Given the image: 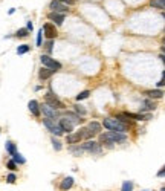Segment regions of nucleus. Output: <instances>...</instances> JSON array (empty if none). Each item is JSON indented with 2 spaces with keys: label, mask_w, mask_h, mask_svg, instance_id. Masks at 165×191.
<instances>
[{
  "label": "nucleus",
  "mask_w": 165,
  "mask_h": 191,
  "mask_svg": "<svg viewBox=\"0 0 165 191\" xmlns=\"http://www.w3.org/2000/svg\"><path fill=\"white\" fill-rule=\"evenodd\" d=\"M103 125L110 130V132H126L128 127L127 125H124L122 122H119L116 118H106L104 121H103Z\"/></svg>",
  "instance_id": "obj_1"
},
{
  "label": "nucleus",
  "mask_w": 165,
  "mask_h": 191,
  "mask_svg": "<svg viewBox=\"0 0 165 191\" xmlns=\"http://www.w3.org/2000/svg\"><path fill=\"white\" fill-rule=\"evenodd\" d=\"M43 125L52 133L55 136H60V135H63L64 132H63V128H61V125H60V122L57 121V119H51V118H44V121H43Z\"/></svg>",
  "instance_id": "obj_2"
},
{
  "label": "nucleus",
  "mask_w": 165,
  "mask_h": 191,
  "mask_svg": "<svg viewBox=\"0 0 165 191\" xmlns=\"http://www.w3.org/2000/svg\"><path fill=\"white\" fill-rule=\"evenodd\" d=\"M40 60H41L43 66L48 68V69H52V70H55V72L61 69V63L57 61V60H54V58H51V55H48V54H43V55L40 57Z\"/></svg>",
  "instance_id": "obj_3"
},
{
  "label": "nucleus",
  "mask_w": 165,
  "mask_h": 191,
  "mask_svg": "<svg viewBox=\"0 0 165 191\" xmlns=\"http://www.w3.org/2000/svg\"><path fill=\"white\" fill-rule=\"evenodd\" d=\"M41 29H43V35H44L46 40H54L55 37H57V26H55L52 21H46Z\"/></svg>",
  "instance_id": "obj_4"
},
{
  "label": "nucleus",
  "mask_w": 165,
  "mask_h": 191,
  "mask_svg": "<svg viewBox=\"0 0 165 191\" xmlns=\"http://www.w3.org/2000/svg\"><path fill=\"white\" fill-rule=\"evenodd\" d=\"M44 101H46V104H49L51 107H54V109H57V110H58V109H60V110H64V109H66V105L63 104V103H61V101H60V100L55 96L54 93H52V92L46 93Z\"/></svg>",
  "instance_id": "obj_5"
},
{
  "label": "nucleus",
  "mask_w": 165,
  "mask_h": 191,
  "mask_svg": "<svg viewBox=\"0 0 165 191\" xmlns=\"http://www.w3.org/2000/svg\"><path fill=\"white\" fill-rule=\"evenodd\" d=\"M83 150L87 151V153H92V155H99L101 153V144L99 142H95V141H86L83 145Z\"/></svg>",
  "instance_id": "obj_6"
},
{
  "label": "nucleus",
  "mask_w": 165,
  "mask_h": 191,
  "mask_svg": "<svg viewBox=\"0 0 165 191\" xmlns=\"http://www.w3.org/2000/svg\"><path fill=\"white\" fill-rule=\"evenodd\" d=\"M40 110H41V113L44 115V118H51V119H58V116H60V112L54 109V107H51L49 104H44L40 105Z\"/></svg>",
  "instance_id": "obj_7"
},
{
  "label": "nucleus",
  "mask_w": 165,
  "mask_h": 191,
  "mask_svg": "<svg viewBox=\"0 0 165 191\" xmlns=\"http://www.w3.org/2000/svg\"><path fill=\"white\" fill-rule=\"evenodd\" d=\"M49 8H51V11H54V12H67L69 11V5H66V3H63V2H60V0H52L51 3H49Z\"/></svg>",
  "instance_id": "obj_8"
},
{
  "label": "nucleus",
  "mask_w": 165,
  "mask_h": 191,
  "mask_svg": "<svg viewBox=\"0 0 165 191\" xmlns=\"http://www.w3.org/2000/svg\"><path fill=\"white\" fill-rule=\"evenodd\" d=\"M58 122H60V125H61V128H63V132L64 133H72L73 127H75V124H73L67 116H63V118H60L58 119Z\"/></svg>",
  "instance_id": "obj_9"
},
{
  "label": "nucleus",
  "mask_w": 165,
  "mask_h": 191,
  "mask_svg": "<svg viewBox=\"0 0 165 191\" xmlns=\"http://www.w3.org/2000/svg\"><path fill=\"white\" fill-rule=\"evenodd\" d=\"M48 18H49V21H52L54 25H58V26H60V25L64 23L66 16H64L63 12H54V11H52V12L48 14Z\"/></svg>",
  "instance_id": "obj_10"
},
{
  "label": "nucleus",
  "mask_w": 165,
  "mask_h": 191,
  "mask_svg": "<svg viewBox=\"0 0 165 191\" xmlns=\"http://www.w3.org/2000/svg\"><path fill=\"white\" fill-rule=\"evenodd\" d=\"M99 144H101V145H104V147H107V148H113V145H115L113 139L110 138L109 132H106V133H99Z\"/></svg>",
  "instance_id": "obj_11"
},
{
  "label": "nucleus",
  "mask_w": 165,
  "mask_h": 191,
  "mask_svg": "<svg viewBox=\"0 0 165 191\" xmlns=\"http://www.w3.org/2000/svg\"><path fill=\"white\" fill-rule=\"evenodd\" d=\"M110 138L113 139L115 144H121V142H126L127 141V136L124 135V132H110L109 130Z\"/></svg>",
  "instance_id": "obj_12"
},
{
  "label": "nucleus",
  "mask_w": 165,
  "mask_h": 191,
  "mask_svg": "<svg viewBox=\"0 0 165 191\" xmlns=\"http://www.w3.org/2000/svg\"><path fill=\"white\" fill-rule=\"evenodd\" d=\"M144 93H145L150 100H159V98H162V96H164V90H161V89H151V90H145Z\"/></svg>",
  "instance_id": "obj_13"
},
{
  "label": "nucleus",
  "mask_w": 165,
  "mask_h": 191,
  "mask_svg": "<svg viewBox=\"0 0 165 191\" xmlns=\"http://www.w3.org/2000/svg\"><path fill=\"white\" fill-rule=\"evenodd\" d=\"M55 73V70H52V69H48V68H41V69L38 70V78L40 80H48V78H51L52 75Z\"/></svg>",
  "instance_id": "obj_14"
},
{
  "label": "nucleus",
  "mask_w": 165,
  "mask_h": 191,
  "mask_svg": "<svg viewBox=\"0 0 165 191\" xmlns=\"http://www.w3.org/2000/svg\"><path fill=\"white\" fill-rule=\"evenodd\" d=\"M28 109H29V112L34 115V116H38L40 113H41V110H40V105L37 103L35 100H31L29 103H28Z\"/></svg>",
  "instance_id": "obj_15"
},
{
  "label": "nucleus",
  "mask_w": 165,
  "mask_h": 191,
  "mask_svg": "<svg viewBox=\"0 0 165 191\" xmlns=\"http://www.w3.org/2000/svg\"><path fill=\"white\" fill-rule=\"evenodd\" d=\"M73 187V177H71V176H67V177H64L63 180H61V184H60V188L63 191H67L71 190Z\"/></svg>",
  "instance_id": "obj_16"
},
{
  "label": "nucleus",
  "mask_w": 165,
  "mask_h": 191,
  "mask_svg": "<svg viewBox=\"0 0 165 191\" xmlns=\"http://www.w3.org/2000/svg\"><path fill=\"white\" fill-rule=\"evenodd\" d=\"M81 139H83V138H81L80 132H76V133H71V135L66 138V142H67L69 145H75V144H78Z\"/></svg>",
  "instance_id": "obj_17"
},
{
  "label": "nucleus",
  "mask_w": 165,
  "mask_h": 191,
  "mask_svg": "<svg viewBox=\"0 0 165 191\" xmlns=\"http://www.w3.org/2000/svg\"><path fill=\"white\" fill-rule=\"evenodd\" d=\"M87 128L90 130L93 135H99V133H101V124H99L98 121L89 122V124H87Z\"/></svg>",
  "instance_id": "obj_18"
},
{
  "label": "nucleus",
  "mask_w": 165,
  "mask_h": 191,
  "mask_svg": "<svg viewBox=\"0 0 165 191\" xmlns=\"http://www.w3.org/2000/svg\"><path fill=\"white\" fill-rule=\"evenodd\" d=\"M151 112V110H156V103L153 101V100H145L144 101V105H142V109H141V112Z\"/></svg>",
  "instance_id": "obj_19"
},
{
  "label": "nucleus",
  "mask_w": 165,
  "mask_h": 191,
  "mask_svg": "<svg viewBox=\"0 0 165 191\" xmlns=\"http://www.w3.org/2000/svg\"><path fill=\"white\" fill-rule=\"evenodd\" d=\"M80 135H81V138L83 139H86V141H90L95 135L92 133L90 130L87 128V127H83V128H80Z\"/></svg>",
  "instance_id": "obj_20"
},
{
  "label": "nucleus",
  "mask_w": 165,
  "mask_h": 191,
  "mask_svg": "<svg viewBox=\"0 0 165 191\" xmlns=\"http://www.w3.org/2000/svg\"><path fill=\"white\" fill-rule=\"evenodd\" d=\"M5 147H6V151H8L11 156H14V155L17 153V147H16V144H14V142H11V141H6Z\"/></svg>",
  "instance_id": "obj_21"
},
{
  "label": "nucleus",
  "mask_w": 165,
  "mask_h": 191,
  "mask_svg": "<svg viewBox=\"0 0 165 191\" xmlns=\"http://www.w3.org/2000/svg\"><path fill=\"white\" fill-rule=\"evenodd\" d=\"M150 5L153 8H159V9H165V0H151Z\"/></svg>",
  "instance_id": "obj_22"
},
{
  "label": "nucleus",
  "mask_w": 165,
  "mask_h": 191,
  "mask_svg": "<svg viewBox=\"0 0 165 191\" xmlns=\"http://www.w3.org/2000/svg\"><path fill=\"white\" fill-rule=\"evenodd\" d=\"M89 96H90V90H83L81 93H78V95H76V98H75V100H76V101H83V100H87Z\"/></svg>",
  "instance_id": "obj_23"
},
{
  "label": "nucleus",
  "mask_w": 165,
  "mask_h": 191,
  "mask_svg": "<svg viewBox=\"0 0 165 191\" xmlns=\"http://www.w3.org/2000/svg\"><path fill=\"white\" fill-rule=\"evenodd\" d=\"M44 49H46V54H48V55H51L52 51H54V40H48V41L44 43Z\"/></svg>",
  "instance_id": "obj_24"
},
{
  "label": "nucleus",
  "mask_w": 165,
  "mask_h": 191,
  "mask_svg": "<svg viewBox=\"0 0 165 191\" xmlns=\"http://www.w3.org/2000/svg\"><path fill=\"white\" fill-rule=\"evenodd\" d=\"M28 34H29V31L26 28H21V29H18L17 32H16V37L17 38H25V37H28Z\"/></svg>",
  "instance_id": "obj_25"
},
{
  "label": "nucleus",
  "mask_w": 165,
  "mask_h": 191,
  "mask_svg": "<svg viewBox=\"0 0 165 191\" xmlns=\"http://www.w3.org/2000/svg\"><path fill=\"white\" fill-rule=\"evenodd\" d=\"M29 46L28 44H21V46H18L17 48V54L18 55H23V54H26V52H29Z\"/></svg>",
  "instance_id": "obj_26"
},
{
  "label": "nucleus",
  "mask_w": 165,
  "mask_h": 191,
  "mask_svg": "<svg viewBox=\"0 0 165 191\" xmlns=\"http://www.w3.org/2000/svg\"><path fill=\"white\" fill-rule=\"evenodd\" d=\"M51 142H52V145H54V148L57 150V151H60V150H61V147H63V145H61V142L55 138V136L54 138H51Z\"/></svg>",
  "instance_id": "obj_27"
},
{
  "label": "nucleus",
  "mask_w": 165,
  "mask_h": 191,
  "mask_svg": "<svg viewBox=\"0 0 165 191\" xmlns=\"http://www.w3.org/2000/svg\"><path fill=\"white\" fill-rule=\"evenodd\" d=\"M75 112H76V115H80V116H84V115H86V109L80 104H75Z\"/></svg>",
  "instance_id": "obj_28"
},
{
  "label": "nucleus",
  "mask_w": 165,
  "mask_h": 191,
  "mask_svg": "<svg viewBox=\"0 0 165 191\" xmlns=\"http://www.w3.org/2000/svg\"><path fill=\"white\" fill-rule=\"evenodd\" d=\"M69 151L78 156V155H83L84 150H83V147H69Z\"/></svg>",
  "instance_id": "obj_29"
},
{
  "label": "nucleus",
  "mask_w": 165,
  "mask_h": 191,
  "mask_svg": "<svg viewBox=\"0 0 165 191\" xmlns=\"http://www.w3.org/2000/svg\"><path fill=\"white\" fill-rule=\"evenodd\" d=\"M12 159L16 161V164H25V162H26L25 156H23V155H18V153H16V155L12 156Z\"/></svg>",
  "instance_id": "obj_30"
},
{
  "label": "nucleus",
  "mask_w": 165,
  "mask_h": 191,
  "mask_svg": "<svg viewBox=\"0 0 165 191\" xmlns=\"http://www.w3.org/2000/svg\"><path fill=\"white\" fill-rule=\"evenodd\" d=\"M121 191H133V184L130 182V180H126L124 184H122V188Z\"/></svg>",
  "instance_id": "obj_31"
},
{
  "label": "nucleus",
  "mask_w": 165,
  "mask_h": 191,
  "mask_svg": "<svg viewBox=\"0 0 165 191\" xmlns=\"http://www.w3.org/2000/svg\"><path fill=\"white\" fill-rule=\"evenodd\" d=\"M6 167H8L11 171H16V168H17V165H16V161H14V159H9V161L6 162Z\"/></svg>",
  "instance_id": "obj_32"
},
{
  "label": "nucleus",
  "mask_w": 165,
  "mask_h": 191,
  "mask_svg": "<svg viewBox=\"0 0 165 191\" xmlns=\"http://www.w3.org/2000/svg\"><path fill=\"white\" fill-rule=\"evenodd\" d=\"M43 29H40L38 31V34H37V46H41L43 44Z\"/></svg>",
  "instance_id": "obj_33"
},
{
  "label": "nucleus",
  "mask_w": 165,
  "mask_h": 191,
  "mask_svg": "<svg viewBox=\"0 0 165 191\" xmlns=\"http://www.w3.org/2000/svg\"><path fill=\"white\" fill-rule=\"evenodd\" d=\"M16 179H17V177H16V174L9 173L8 174V177H6V182H8V184H14V182H16Z\"/></svg>",
  "instance_id": "obj_34"
},
{
  "label": "nucleus",
  "mask_w": 165,
  "mask_h": 191,
  "mask_svg": "<svg viewBox=\"0 0 165 191\" xmlns=\"http://www.w3.org/2000/svg\"><path fill=\"white\" fill-rule=\"evenodd\" d=\"M156 86L159 87V89H161V87H164V86H165V70H164V72H162V78H161V81H159V83H158Z\"/></svg>",
  "instance_id": "obj_35"
},
{
  "label": "nucleus",
  "mask_w": 165,
  "mask_h": 191,
  "mask_svg": "<svg viewBox=\"0 0 165 191\" xmlns=\"http://www.w3.org/2000/svg\"><path fill=\"white\" fill-rule=\"evenodd\" d=\"M156 176H158V177H165V165L161 168V170H159V171H158V174H156Z\"/></svg>",
  "instance_id": "obj_36"
},
{
  "label": "nucleus",
  "mask_w": 165,
  "mask_h": 191,
  "mask_svg": "<svg viewBox=\"0 0 165 191\" xmlns=\"http://www.w3.org/2000/svg\"><path fill=\"white\" fill-rule=\"evenodd\" d=\"M60 2H63V3H66V5H73V3H75V0H60Z\"/></svg>",
  "instance_id": "obj_37"
},
{
  "label": "nucleus",
  "mask_w": 165,
  "mask_h": 191,
  "mask_svg": "<svg viewBox=\"0 0 165 191\" xmlns=\"http://www.w3.org/2000/svg\"><path fill=\"white\" fill-rule=\"evenodd\" d=\"M26 29H28V31H32V23H31V21H28V26H26Z\"/></svg>",
  "instance_id": "obj_38"
},
{
  "label": "nucleus",
  "mask_w": 165,
  "mask_h": 191,
  "mask_svg": "<svg viewBox=\"0 0 165 191\" xmlns=\"http://www.w3.org/2000/svg\"><path fill=\"white\" fill-rule=\"evenodd\" d=\"M159 58L162 60V63H164V64H165V55H164V54H161V55H159Z\"/></svg>",
  "instance_id": "obj_39"
},
{
  "label": "nucleus",
  "mask_w": 165,
  "mask_h": 191,
  "mask_svg": "<svg viewBox=\"0 0 165 191\" xmlns=\"http://www.w3.org/2000/svg\"><path fill=\"white\" fill-rule=\"evenodd\" d=\"M161 52H162V54L165 55V46H162V48H161Z\"/></svg>",
  "instance_id": "obj_40"
},
{
  "label": "nucleus",
  "mask_w": 165,
  "mask_h": 191,
  "mask_svg": "<svg viewBox=\"0 0 165 191\" xmlns=\"http://www.w3.org/2000/svg\"><path fill=\"white\" fill-rule=\"evenodd\" d=\"M162 43H164V46H165V37H164V38H162Z\"/></svg>",
  "instance_id": "obj_41"
},
{
  "label": "nucleus",
  "mask_w": 165,
  "mask_h": 191,
  "mask_svg": "<svg viewBox=\"0 0 165 191\" xmlns=\"http://www.w3.org/2000/svg\"><path fill=\"white\" fill-rule=\"evenodd\" d=\"M162 16H164V17H165V12H162Z\"/></svg>",
  "instance_id": "obj_42"
},
{
  "label": "nucleus",
  "mask_w": 165,
  "mask_h": 191,
  "mask_svg": "<svg viewBox=\"0 0 165 191\" xmlns=\"http://www.w3.org/2000/svg\"><path fill=\"white\" fill-rule=\"evenodd\" d=\"M161 191H165V188H162V190H161Z\"/></svg>",
  "instance_id": "obj_43"
},
{
  "label": "nucleus",
  "mask_w": 165,
  "mask_h": 191,
  "mask_svg": "<svg viewBox=\"0 0 165 191\" xmlns=\"http://www.w3.org/2000/svg\"><path fill=\"white\" fill-rule=\"evenodd\" d=\"M75 2H76V0H75Z\"/></svg>",
  "instance_id": "obj_44"
}]
</instances>
